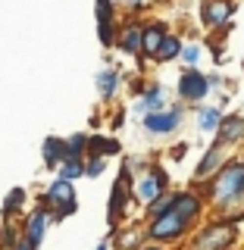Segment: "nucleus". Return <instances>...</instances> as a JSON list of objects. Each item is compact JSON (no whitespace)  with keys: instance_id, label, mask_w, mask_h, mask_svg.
<instances>
[{"instance_id":"obj_19","label":"nucleus","mask_w":244,"mask_h":250,"mask_svg":"<svg viewBox=\"0 0 244 250\" xmlns=\"http://www.w3.org/2000/svg\"><path fill=\"white\" fill-rule=\"evenodd\" d=\"M28 200V191L25 188H10L3 197V222H13L16 216H22V207Z\"/></svg>"},{"instance_id":"obj_16","label":"nucleus","mask_w":244,"mask_h":250,"mask_svg":"<svg viewBox=\"0 0 244 250\" xmlns=\"http://www.w3.org/2000/svg\"><path fill=\"white\" fill-rule=\"evenodd\" d=\"M166 35H169V31H166V25H163V22H147V25L141 28V57H151V60H154Z\"/></svg>"},{"instance_id":"obj_14","label":"nucleus","mask_w":244,"mask_h":250,"mask_svg":"<svg viewBox=\"0 0 244 250\" xmlns=\"http://www.w3.org/2000/svg\"><path fill=\"white\" fill-rule=\"evenodd\" d=\"M216 141H219L222 147L241 144V141H244V116H241V113L222 116V125H219V131H216Z\"/></svg>"},{"instance_id":"obj_13","label":"nucleus","mask_w":244,"mask_h":250,"mask_svg":"<svg viewBox=\"0 0 244 250\" xmlns=\"http://www.w3.org/2000/svg\"><path fill=\"white\" fill-rule=\"evenodd\" d=\"M135 109L141 116H147V113H160V109H169V104H166V91H163V84H147L144 91H141V97H138V104H135Z\"/></svg>"},{"instance_id":"obj_2","label":"nucleus","mask_w":244,"mask_h":250,"mask_svg":"<svg viewBox=\"0 0 244 250\" xmlns=\"http://www.w3.org/2000/svg\"><path fill=\"white\" fill-rule=\"evenodd\" d=\"M194 225L188 222L185 216H178L176 209H166L156 219H147V241L151 244H163V247H182L188 238H191Z\"/></svg>"},{"instance_id":"obj_28","label":"nucleus","mask_w":244,"mask_h":250,"mask_svg":"<svg viewBox=\"0 0 244 250\" xmlns=\"http://www.w3.org/2000/svg\"><path fill=\"white\" fill-rule=\"evenodd\" d=\"M104 169H107V160H100V156H88V160H85V178L104 175Z\"/></svg>"},{"instance_id":"obj_9","label":"nucleus","mask_w":244,"mask_h":250,"mask_svg":"<svg viewBox=\"0 0 244 250\" xmlns=\"http://www.w3.org/2000/svg\"><path fill=\"white\" fill-rule=\"evenodd\" d=\"M50 222H53V216L47 213L44 203L31 207L28 213H25V219H22V238H25L35 250H41L44 238H47V229H50Z\"/></svg>"},{"instance_id":"obj_8","label":"nucleus","mask_w":244,"mask_h":250,"mask_svg":"<svg viewBox=\"0 0 244 250\" xmlns=\"http://www.w3.org/2000/svg\"><path fill=\"white\" fill-rule=\"evenodd\" d=\"M225 147L219 144V141H213V144L207 147V150H203V156H200V163H198V169H194V175H191V182H194V188H198V191H203V188L210 185V178L216 175L219 169L225 166Z\"/></svg>"},{"instance_id":"obj_24","label":"nucleus","mask_w":244,"mask_h":250,"mask_svg":"<svg viewBox=\"0 0 244 250\" xmlns=\"http://www.w3.org/2000/svg\"><path fill=\"white\" fill-rule=\"evenodd\" d=\"M57 178H63V182H72V185H75V178H85V160H75V156H69L66 163H60Z\"/></svg>"},{"instance_id":"obj_27","label":"nucleus","mask_w":244,"mask_h":250,"mask_svg":"<svg viewBox=\"0 0 244 250\" xmlns=\"http://www.w3.org/2000/svg\"><path fill=\"white\" fill-rule=\"evenodd\" d=\"M200 50H203L200 44H185V47H182V57H178V60L185 62V69H194V66L200 62Z\"/></svg>"},{"instance_id":"obj_12","label":"nucleus","mask_w":244,"mask_h":250,"mask_svg":"<svg viewBox=\"0 0 244 250\" xmlns=\"http://www.w3.org/2000/svg\"><path fill=\"white\" fill-rule=\"evenodd\" d=\"M232 13H235L232 0H203V3H200V22L207 28L225 25V22L232 19Z\"/></svg>"},{"instance_id":"obj_21","label":"nucleus","mask_w":244,"mask_h":250,"mask_svg":"<svg viewBox=\"0 0 244 250\" xmlns=\"http://www.w3.org/2000/svg\"><path fill=\"white\" fill-rule=\"evenodd\" d=\"M222 125V109L219 106H198V128L207 135H216Z\"/></svg>"},{"instance_id":"obj_11","label":"nucleus","mask_w":244,"mask_h":250,"mask_svg":"<svg viewBox=\"0 0 244 250\" xmlns=\"http://www.w3.org/2000/svg\"><path fill=\"white\" fill-rule=\"evenodd\" d=\"M94 16H97V35L104 47L116 44V10H113V0H97L94 3Z\"/></svg>"},{"instance_id":"obj_15","label":"nucleus","mask_w":244,"mask_h":250,"mask_svg":"<svg viewBox=\"0 0 244 250\" xmlns=\"http://www.w3.org/2000/svg\"><path fill=\"white\" fill-rule=\"evenodd\" d=\"M41 156H44L47 169L57 172V169H60V163H66V160H69V144H66V138H57V135L44 138V144H41Z\"/></svg>"},{"instance_id":"obj_26","label":"nucleus","mask_w":244,"mask_h":250,"mask_svg":"<svg viewBox=\"0 0 244 250\" xmlns=\"http://www.w3.org/2000/svg\"><path fill=\"white\" fill-rule=\"evenodd\" d=\"M169 207H172V191H169V194H160V197H156L151 207H144V219H156L160 213H166Z\"/></svg>"},{"instance_id":"obj_10","label":"nucleus","mask_w":244,"mask_h":250,"mask_svg":"<svg viewBox=\"0 0 244 250\" xmlns=\"http://www.w3.org/2000/svg\"><path fill=\"white\" fill-rule=\"evenodd\" d=\"M113 238V250H141L147 244V225L144 222H132V225H119L116 231H107Z\"/></svg>"},{"instance_id":"obj_7","label":"nucleus","mask_w":244,"mask_h":250,"mask_svg":"<svg viewBox=\"0 0 244 250\" xmlns=\"http://www.w3.org/2000/svg\"><path fill=\"white\" fill-rule=\"evenodd\" d=\"M176 91H178V100H182V104L200 106V100L210 94V82H207V75H203L200 69L194 66V69H185V72L178 75Z\"/></svg>"},{"instance_id":"obj_22","label":"nucleus","mask_w":244,"mask_h":250,"mask_svg":"<svg viewBox=\"0 0 244 250\" xmlns=\"http://www.w3.org/2000/svg\"><path fill=\"white\" fill-rule=\"evenodd\" d=\"M182 38H178V35H166V38H163V44H160V50H156V62H169V60H178V57H182Z\"/></svg>"},{"instance_id":"obj_33","label":"nucleus","mask_w":244,"mask_h":250,"mask_svg":"<svg viewBox=\"0 0 244 250\" xmlns=\"http://www.w3.org/2000/svg\"><path fill=\"white\" fill-rule=\"evenodd\" d=\"M16 250H35V247H31V244H28V241H25V238H22V241H19V247H16Z\"/></svg>"},{"instance_id":"obj_25","label":"nucleus","mask_w":244,"mask_h":250,"mask_svg":"<svg viewBox=\"0 0 244 250\" xmlns=\"http://www.w3.org/2000/svg\"><path fill=\"white\" fill-rule=\"evenodd\" d=\"M66 144H69V156H75V160L88 156V135L85 131H75L72 138H66Z\"/></svg>"},{"instance_id":"obj_20","label":"nucleus","mask_w":244,"mask_h":250,"mask_svg":"<svg viewBox=\"0 0 244 250\" xmlns=\"http://www.w3.org/2000/svg\"><path fill=\"white\" fill-rule=\"evenodd\" d=\"M141 28L138 22H132V25H125L119 31V38H116V44H119V50H125L129 57H135V53H141Z\"/></svg>"},{"instance_id":"obj_30","label":"nucleus","mask_w":244,"mask_h":250,"mask_svg":"<svg viewBox=\"0 0 244 250\" xmlns=\"http://www.w3.org/2000/svg\"><path fill=\"white\" fill-rule=\"evenodd\" d=\"M94 250H113V238H110V234H107V238H104V241H100V244H97V247H94Z\"/></svg>"},{"instance_id":"obj_4","label":"nucleus","mask_w":244,"mask_h":250,"mask_svg":"<svg viewBox=\"0 0 244 250\" xmlns=\"http://www.w3.org/2000/svg\"><path fill=\"white\" fill-rule=\"evenodd\" d=\"M41 203L47 207V213L53 216V222H63L78 209V197H75V185L63 182V178H53L50 188L41 194Z\"/></svg>"},{"instance_id":"obj_34","label":"nucleus","mask_w":244,"mask_h":250,"mask_svg":"<svg viewBox=\"0 0 244 250\" xmlns=\"http://www.w3.org/2000/svg\"><path fill=\"white\" fill-rule=\"evenodd\" d=\"M241 188H244V182H241Z\"/></svg>"},{"instance_id":"obj_1","label":"nucleus","mask_w":244,"mask_h":250,"mask_svg":"<svg viewBox=\"0 0 244 250\" xmlns=\"http://www.w3.org/2000/svg\"><path fill=\"white\" fill-rule=\"evenodd\" d=\"M238 241H241V222L216 216L191 231V238L185 241V250H235Z\"/></svg>"},{"instance_id":"obj_29","label":"nucleus","mask_w":244,"mask_h":250,"mask_svg":"<svg viewBox=\"0 0 244 250\" xmlns=\"http://www.w3.org/2000/svg\"><path fill=\"white\" fill-rule=\"evenodd\" d=\"M185 150H188V144H176V147H172V160H185Z\"/></svg>"},{"instance_id":"obj_17","label":"nucleus","mask_w":244,"mask_h":250,"mask_svg":"<svg viewBox=\"0 0 244 250\" xmlns=\"http://www.w3.org/2000/svg\"><path fill=\"white\" fill-rule=\"evenodd\" d=\"M119 72L116 69H100L97 75H94V88H97V94H100V100L104 104H110V100L116 97V91H119Z\"/></svg>"},{"instance_id":"obj_6","label":"nucleus","mask_w":244,"mask_h":250,"mask_svg":"<svg viewBox=\"0 0 244 250\" xmlns=\"http://www.w3.org/2000/svg\"><path fill=\"white\" fill-rule=\"evenodd\" d=\"M182 119H185V106L182 104H172L169 109H160V113H147L144 119H141V125H144L147 135H172V131L182 128Z\"/></svg>"},{"instance_id":"obj_5","label":"nucleus","mask_w":244,"mask_h":250,"mask_svg":"<svg viewBox=\"0 0 244 250\" xmlns=\"http://www.w3.org/2000/svg\"><path fill=\"white\" fill-rule=\"evenodd\" d=\"M129 203H132V172L122 166L119 178L110 188V200H107V229L116 231L129 216Z\"/></svg>"},{"instance_id":"obj_31","label":"nucleus","mask_w":244,"mask_h":250,"mask_svg":"<svg viewBox=\"0 0 244 250\" xmlns=\"http://www.w3.org/2000/svg\"><path fill=\"white\" fill-rule=\"evenodd\" d=\"M141 250H169V247H163V244H151V241H147V244L141 247Z\"/></svg>"},{"instance_id":"obj_32","label":"nucleus","mask_w":244,"mask_h":250,"mask_svg":"<svg viewBox=\"0 0 244 250\" xmlns=\"http://www.w3.org/2000/svg\"><path fill=\"white\" fill-rule=\"evenodd\" d=\"M144 3H147V0H129V6H132V10H141Z\"/></svg>"},{"instance_id":"obj_3","label":"nucleus","mask_w":244,"mask_h":250,"mask_svg":"<svg viewBox=\"0 0 244 250\" xmlns=\"http://www.w3.org/2000/svg\"><path fill=\"white\" fill-rule=\"evenodd\" d=\"M160 194H169V175L163 166L151 163V166H144V172L132 178V200H138L141 207H151Z\"/></svg>"},{"instance_id":"obj_18","label":"nucleus","mask_w":244,"mask_h":250,"mask_svg":"<svg viewBox=\"0 0 244 250\" xmlns=\"http://www.w3.org/2000/svg\"><path fill=\"white\" fill-rule=\"evenodd\" d=\"M122 153V144L116 138H107V135H88V156H100V160H107V156H116ZM85 156V160H88Z\"/></svg>"},{"instance_id":"obj_23","label":"nucleus","mask_w":244,"mask_h":250,"mask_svg":"<svg viewBox=\"0 0 244 250\" xmlns=\"http://www.w3.org/2000/svg\"><path fill=\"white\" fill-rule=\"evenodd\" d=\"M22 241V225L0 222V250H16Z\"/></svg>"}]
</instances>
